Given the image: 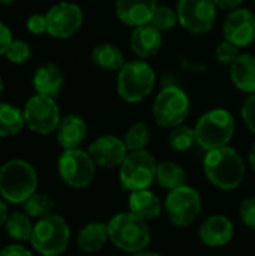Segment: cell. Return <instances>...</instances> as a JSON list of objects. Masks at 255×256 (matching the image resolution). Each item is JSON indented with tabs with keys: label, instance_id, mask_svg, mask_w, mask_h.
Listing matches in <instances>:
<instances>
[{
	"label": "cell",
	"instance_id": "obj_1",
	"mask_svg": "<svg viewBox=\"0 0 255 256\" xmlns=\"http://www.w3.org/2000/svg\"><path fill=\"white\" fill-rule=\"evenodd\" d=\"M203 171L212 186L224 192H231L243 183L246 162L236 148L225 146L206 153Z\"/></svg>",
	"mask_w": 255,
	"mask_h": 256
},
{
	"label": "cell",
	"instance_id": "obj_2",
	"mask_svg": "<svg viewBox=\"0 0 255 256\" xmlns=\"http://www.w3.org/2000/svg\"><path fill=\"white\" fill-rule=\"evenodd\" d=\"M107 228L110 243L125 254L134 255L143 252L149 249L152 243L149 224L131 212H120L114 214L107 222Z\"/></svg>",
	"mask_w": 255,
	"mask_h": 256
},
{
	"label": "cell",
	"instance_id": "obj_3",
	"mask_svg": "<svg viewBox=\"0 0 255 256\" xmlns=\"http://www.w3.org/2000/svg\"><path fill=\"white\" fill-rule=\"evenodd\" d=\"M38 189L36 170L24 159H9L0 166V195L11 204H24Z\"/></svg>",
	"mask_w": 255,
	"mask_h": 256
},
{
	"label": "cell",
	"instance_id": "obj_4",
	"mask_svg": "<svg viewBox=\"0 0 255 256\" xmlns=\"http://www.w3.org/2000/svg\"><path fill=\"white\" fill-rule=\"evenodd\" d=\"M156 86V74L146 60H131L117 72L116 90L122 100L140 104L147 99Z\"/></svg>",
	"mask_w": 255,
	"mask_h": 256
},
{
	"label": "cell",
	"instance_id": "obj_5",
	"mask_svg": "<svg viewBox=\"0 0 255 256\" xmlns=\"http://www.w3.org/2000/svg\"><path fill=\"white\" fill-rule=\"evenodd\" d=\"M194 130L197 144L203 150L210 152L230 144L236 132V122L228 110L213 108L197 120Z\"/></svg>",
	"mask_w": 255,
	"mask_h": 256
},
{
	"label": "cell",
	"instance_id": "obj_6",
	"mask_svg": "<svg viewBox=\"0 0 255 256\" xmlns=\"http://www.w3.org/2000/svg\"><path fill=\"white\" fill-rule=\"evenodd\" d=\"M30 243L39 255H62L69 248L71 228L65 218L53 213L35 224Z\"/></svg>",
	"mask_w": 255,
	"mask_h": 256
},
{
	"label": "cell",
	"instance_id": "obj_7",
	"mask_svg": "<svg viewBox=\"0 0 255 256\" xmlns=\"http://www.w3.org/2000/svg\"><path fill=\"white\" fill-rule=\"evenodd\" d=\"M191 111V100L185 90L170 84L162 87L155 96L152 116L158 126L173 129L185 123Z\"/></svg>",
	"mask_w": 255,
	"mask_h": 256
},
{
	"label": "cell",
	"instance_id": "obj_8",
	"mask_svg": "<svg viewBox=\"0 0 255 256\" xmlns=\"http://www.w3.org/2000/svg\"><path fill=\"white\" fill-rule=\"evenodd\" d=\"M158 162L149 150L129 152L119 168V182L128 192L149 189L156 182Z\"/></svg>",
	"mask_w": 255,
	"mask_h": 256
},
{
	"label": "cell",
	"instance_id": "obj_9",
	"mask_svg": "<svg viewBox=\"0 0 255 256\" xmlns=\"http://www.w3.org/2000/svg\"><path fill=\"white\" fill-rule=\"evenodd\" d=\"M96 164L87 150L71 148L63 150L57 162V171L62 182L72 189H86L96 176Z\"/></svg>",
	"mask_w": 255,
	"mask_h": 256
},
{
	"label": "cell",
	"instance_id": "obj_10",
	"mask_svg": "<svg viewBox=\"0 0 255 256\" xmlns=\"http://www.w3.org/2000/svg\"><path fill=\"white\" fill-rule=\"evenodd\" d=\"M201 195L192 186L183 184L168 190L164 200V210L171 225L176 228L191 226L201 212Z\"/></svg>",
	"mask_w": 255,
	"mask_h": 256
},
{
	"label": "cell",
	"instance_id": "obj_11",
	"mask_svg": "<svg viewBox=\"0 0 255 256\" xmlns=\"http://www.w3.org/2000/svg\"><path fill=\"white\" fill-rule=\"evenodd\" d=\"M26 126L38 135H50L57 130L62 120L56 99L35 93L23 106Z\"/></svg>",
	"mask_w": 255,
	"mask_h": 256
},
{
	"label": "cell",
	"instance_id": "obj_12",
	"mask_svg": "<svg viewBox=\"0 0 255 256\" xmlns=\"http://www.w3.org/2000/svg\"><path fill=\"white\" fill-rule=\"evenodd\" d=\"M176 10L179 24L192 34L210 32L218 16V8L213 0H179Z\"/></svg>",
	"mask_w": 255,
	"mask_h": 256
},
{
	"label": "cell",
	"instance_id": "obj_13",
	"mask_svg": "<svg viewBox=\"0 0 255 256\" xmlns=\"http://www.w3.org/2000/svg\"><path fill=\"white\" fill-rule=\"evenodd\" d=\"M48 32L54 39H69L72 38L83 26L84 14L83 9L74 2H60L51 6L47 10Z\"/></svg>",
	"mask_w": 255,
	"mask_h": 256
},
{
	"label": "cell",
	"instance_id": "obj_14",
	"mask_svg": "<svg viewBox=\"0 0 255 256\" xmlns=\"http://www.w3.org/2000/svg\"><path fill=\"white\" fill-rule=\"evenodd\" d=\"M87 152L92 156L96 166L105 170L120 168V165L125 162L126 156L129 154L125 141L116 135L98 136L90 142Z\"/></svg>",
	"mask_w": 255,
	"mask_h": 256
},
{
	"label": "cell",
	"instance_id": "obj_15",
	"mask_svg": "<svg viewBox=\"0 0 255 256\" xmlns=\"http://www.w3.org/2000/svg\"><path fill=\"white\" fill-rule=\"evenodd\" d=\"M224 39L239 48H246L255 40V14L248 8L228 12L222 26Z\"/></svg>",
	"mask_w": 255,
	"mask_h": 256
},
{
	"label": "cell",
	"instance_id": "obj_16",
	"mask_svg": "<svg viewBox=\"0 0 255 256\" xmlns=\"http://www.w3.org/2000/svg\"><path fill=\"white\" fill-rule=\"evenodd\" d=\"M233 236L234 225L231 219L224 214H210L201 222L198 228L200 242L210 249L227 246L233 240Z\"/></svg>",
	"mask_w": 255,
	"mask_h": 256
},
{
	"label": "cell",
	"instance_id": "obj_17",
	"mask_svg": "<svg viewBox=\"0 0 255 256\" xmlns=\"http://www.w3.org/2000/svg\"><path fill=\"white\" fill-rule=\"evenodd\" d=\"M162 42V32L149 22L132 30L129 38V48L137 58L147 60L161 51Z\"/></svg>",
	"mask_w": 255,
	"mask_h": 256
},
{
	"label": "cell",
	"instance_id": "obj_18",
	"mask_svg": "<svg viewBox=\"0 0 255 256\" xmlns=\"http://www.w3.org/2000/svg\"><path fill=\"white\" fill-rule=\"evenodd\" d=\"M158 8V0H116L117 18L135 28L152 21V16Z\"/></svg>",
	"mask_w": 255,
	"mask_h": 256
},
{
	"label": "cell",
	"instance_id": "obj_19",
	"mask_svg": "<svg viewBox=\"0 0 255 256\" xmlns=\"http://www.w3.org/2000/svg\"><path fill=\"white\" fill-rule=\"evenodd\" d=\"M32 84H33L35 93L56 99L63 90L65 74L57 64L44 63L39 68H36L33 78H32Z\"/></svg>",
	"mask_w": 255,
	"mask_h": 256
},
{
	"label": "cell",
	"instance_id": "obj_20",
	"mask_svg": "<svg viewBox=\"0 0 255 256\" xmlns=\"http://www.w3.org/2000/svg\"><path fill=\"white\" fill-rule=\"evenodd\" d=\"M86 136H87V123L81 116L68 114L62 117L56 130V138L63 150L80 148Z\"/></svg>",
	"mask_w": 255,
	"mask_h": 256
},
{
	"label": "cell",
	"instance_id": "obj_21",
	"mask_svg": "<svg viewBox=\"0 0 255 256\" xmlns=\"http://www.w3.org/2000/svg\"><path fill=\"white\" fill-rule=\"evenodd\" d=\"M128 208L132 214L149 222L161 216L164 210V204L161 202V200L155 192H152L150 189H143V190L129 192Z\"/></svg>",
	"mask_w": 255,
	"mask_h": 256
},
{
	"label": "cell",
	"instance_id": "obj_22",
	"mask_svg": "<svg viewBox=\"0 0 255 256\" xmlns=\"http://www.w3.org/2000/svg\"><path fill=\"white\" fill-rule=\"evenodd\" d=\"M230 80L234 87L243 93H255V56L240 52V56L230 64Z\"/></svg>",
	"mask_w": 255,
	"mask_h": 256
},
{
	"label": "cell",
	"instance_id": "obj_23",
	"mask_svg": "<svg viewBox=\"0 0 255 256\" xmlns=\"http://www.w3.org/2000/svg\"><path fill=\"white\" fill-rule=\"evenodd\" d=\"M107 242H110V238H108V228L105 222H99V220L89 222L77 234V246L84 254L99 252L107 244Z\"/></svg>",
	"mask_w": 255,
	"mask_h": 256
},
{
	"label": "cell",
	"instance_id": "obj_24",
	"mask_svg": "<svg viewBox=\"0 0 255 256\" xmlns=\"http://www.w3.org/2000/svg\"><path fill=\"white\" fill-rule=\"evenodd\" d=\"M92 62L108 72H119L126 63L122 50L114 44H99L92 50Z\"/></svg>",
	"mask_w": 255,
	"mask_h": 256
},
{
	"label": "cell",
	"instance_id": "obj_25",
	"mask_svg": "<svg viewBox=\"0 0 255 256\" xmlns=\"http://www.w3.org/2000/svg\"><path fill=\"white\" fill-rule=\"evenodd\" d=\"M156 183L165 190L177 189L186 184V171L177 162L162 160L156 168Z\"/></svg>",
	"mask_w": 255,
	"mask_h": 256
},
{
	"label": "cell",
	"instance_id": "obj_26",
	"mask_svg": "<svg viewBox=\"0 0 255 256\" xmlns=\"http://www.w3.org/2000/svg\"><path fill=\"white\" fill-rule=\"evenodd\" d=\"M26 126L23 110L12 104L0 102V138L18 135Z\"/></svg>",
	"mask_w": 255,
	"mask_h": 256
},
{
	"label": "cell",
	"instance_id": "obj_27",
	"mask_svg": "<svg viewBox=\"0 0 255 256\" xmlns=\"http://www.w3.org/2000/svg\"><path fill=\"white\" fill-rule=\"evenodd\" d=\"M33 226L35 225L32 224V218L26 212H12V213H9L8 220L5 224V228H6L9 237L20 242V243L30 242Z\"/></svg>",
	"mask_w": 255,
	"mask_h": 256
},
{
	"label": "cell",
	"instance_id": "obj_28",
	"mask_svg": "<svg viewBox=\"0 0 255 256\" xmlns=\"http://www.w3.org/2000/svg\"><path fill=\"white\" fill-rule=\"evenodd\" d=\"M150 140H152V132L149 124L144 122H137L132 126H129L123 138L129 152L146 150V147L150 144Z\"/></svg>",
	"mask_w": 255,
	"mask_h": 256
},
{
	"label": "cell",
	"instance_id": "obj_29",
	"mask_svg": "<svg viewBox=\"0 0 255 256\" xmlns=\"http://www.w3.org/2000/svg\"><path fill=\"white\" fill-rule=\"evenodd\" d=\"M24 212L32 218V219H44L50 214H53L56 202L48 194H33L24 204Z\"/></svg>",
	"mask_w": 255,
	"mask_h": 256
},
{
	"label": "cell",
	"instance_id": "obj_30",
	"mask_svg": "<svg viewBox=\"0 0 255 256\" xmlns=\"http://www.w3.org/2000/svg\"><path fill=\"white\" fill-rule=\"evenodd\" d=\"M168 144L174 152H179V153L191 150L194 147V144H197V136H195L194 128H189L186 124L173 128L168 135Z\"/></svg>",
	"mask_w": 255,
	"mask_h": 256
},
{
	"label": "cell",
	"instance_id": "obj_31",
	"mask_svg": "<svg viewBox=\"0 0 255 256\" xmlns=\"http://www.w3.org/2000/svg\"><path fill=\"white\" fill-rule=\"evenodd\" d=\"M150 24H153L161 32H167V30L174 28L179 24L177 10L173 9V8H170V6H165V4H161V6L158 4L155 14L152 16Z\"/></svg>",
	"mask_w": 255,
	"mask_h": 256
},
{
	"label": "cell",
	"instance_id": "obj_32",
	"mask_svg": "<svg viewBox=\"0 0 255 256\" xmlns=\"http://www.w3.org/2000/svg\"><path fill=\"white\" fill-rule=\"evenodd\" d=\"M5 57L12 64H24L32 57V48L30 45L23 39H14L9 45L8 51L5 52Z\"/></svg>",
	"mask_w": 255,
	"mask_h": 256
},
{
	"label": "cell",
	"instance_id": "obj_33",
	"mask_svg": "<svg viewBox=\"0 0 255 256\" xmlns=\"http://www.w3.org/2000/svg\"><path fill=\"white\" fill-rule=\"evenodd\" d=\"M239 56H240V48L236 46L234 44L225 40V39H224L221 44H218L216 48H215V58H216L221 64L230 66Z\"/></svg>",
	"mask_w": 255,
	"mask_h": 256
},
{
	"label": "cell",
	"instance_id": "obj_34",
	"mask_svg": "<svg viewBox=\"0 0 255 256\" xmlns=\"http://www.w3.org/2000/svg\"><path fill=\"white\" fill-rule=\"evenodd\" d=\"M239 214H240L243 225L255 231V195L254 196H248L246 200L242 201L240 208H239Z\"/></svg>",
	"mask_w": 255,
	"mask_h": 256
},
{
	"label": "cell",
	"instance_id": "obj_35",
	"mask_svg": "<svg viewBox=\"0 0 255 256\" xmlns=\"http://www.w3.org/2000/svg\"><path fill=\"white\" fill-rule=\"evenodd\" d=\"M240 114H242V120L246 124V128L255 135V93L249 94L245 99Z\"/></svg>",
	"mask_w": 255,
	"mask_h": 256
},
{
	"label": "cell",
	"instance_id": "obj_36",
	"mask_svg": "<svg viewBox=\"0 0 255 256\" xmlns=\"http://www.w3.org/2000/svg\"><path fill=\"white\" fill-rule=\"evenodd\" d=\"M26 27L32 34H44L48 32V22L45 14H33L27 18Z\"/></svg>",
	"mask_w": 255,
	"mask_h": 256
},
{
	"label": "cell",
	"instance_id": "obj_37",
	"mask_svg": "<svg viewBox=\"0 0 255 256\" xmlns=\"http://www.w3.org/2000/svg\"><path fill=\"white\" fill-rule=\"evenodd\" d=\"M12 40H14L12 30L5 22L0 21V56H5V52L8 51Z\"/></svg>",
	"mask_w": 255,
	"mask_h": 256
},
{
	"label": "cell",
	"instance_id": "obj_38",
	"mask_svg": "<svg viewBox=\"0 0 255 256\" xmlns=\"http://www.w3.org/2000/svg\"><path fill=\"white\" fill-rule=\"evenodd\" d=\"M0 256H33V254L23 244H9L0 250Z\"/></svg>",
	"mask_w": 255,
	"mask_h": 256
},
{
	"label": "cell",
	"instance_id": "obj_39",
	"mask_svg": "<svg viewBox=\"0 0 255 256\" xmlns=\"http://www.w3.org/2000/svg\"><path fill=\"white\" fill-rule=\"evenodd\" d=\"M213 2L218 9L228 10V12L237 9V8H242V4H243V0H213Z\"/></svg>",
	"mask_w": 255,
	"mask_h": 256
},
{
	"label": "cell",
	"instance_id": "obj_40",
	"mask_svg": "<svg viewBox=\"0 0 255 256\" xmlns=\"http://www.w3.org/2000/svg\"><path fill=\"white\" fill-rule=\"evenodd\" d=\"M8 216H9V213H8V206H6V202H5L3 200H0V228L5 226V224H6V220H8Z\"/></svg>",
	"mask_w": 255,
	"mask_h": 256
},
{
	"label": "cell",
	"instance_id": "obj_41",
	"mask_svg": "<svg viewBox=\"0 0 255 256\" xmlns=\"http://www.w3.org/2000/svg\"><path fill=\"white\" fill-rule=\"evenodd\" d=\"M248 159H249V165H251V168L255 171V142L252 144L251 150H249V156H248Z\"/></svg>",
	"mask_w": 255,
	"mask_h": 256
},
{
	"label": "cell",
	"instance_id": "obj_42",
	"mask_svg": "<svg viewBox=\"0 0 255 256\" xmlns=\"http://www.w3.org/2000/svg\"><path fill=\"white\" fill-rule=\"evenodd\" d=\"M131 256H164V255H161V254H158V252H153V250L146 249V250H143V252H138V254H134V255H131Z\"/></svg>",
	"mask_w": 255,
	"mask_h": 256
},
{
	"label": "cell",
	"instance_id": "obj_43",
	"mask_svg": "<svg viewBox=\"0 0 255 256\" xmlns=\"http://www.w3.org/2000/svg\"><path fill=\"white\" fill-rule=\"evenodd\" d=\"M3 92H5V81H3V78L0 76V99H2V96H3Z\"/></svg>",
	"mask_w": 255,
	"mask_h": 256
},
{
	"label": "cell",
	"instance_id": "obj_44",
	"mask_svg": "<svg viewBox=\"0 0 255 256\" xmlns=\"http://www.w3.org/2000/svg\"><path fill=\"white\" fill-rule=\"evenodd\" d=\"M14 2H15V0H0V4H3V6H11Z\"/></svg>",
	"mask_w": 255,
	"mask_h": 256
}]
</instances>
